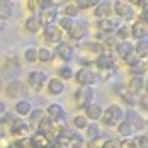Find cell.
<instances>
[{
  "instance_id": "cell-42",
  "label": "cell",
  "mask_w": 148,
  "mask_h": 148,
  "mask_svg": "<svg viewBox=\"0 0 148 148\" xmlns=\"http://www.w3.org/2000/svg\"><path fill=\"white\" fill-rule=\"evenodd\" d=\"M73 128L75 130H80V131H84L85 128H87V124H89V119H87V116L85 114H77V116H73Z\"/></svg>"
},
{
  "instance_id": "cell-55",
  "label": "cell",
  "mask_w": 148,
  "mask_h": 148,
  "mask_svg": "<svg viewBox=\"0 0 148 148\" xmlns=\"http://www.w3.org/2000/svg\"><path fill=\"white\" fill-rule=\"evenodd\" d=\"M2 89H3V84H2V78H0V94H2Z\"/></svg>"
},
{
  "instance_id": "cell-18",
  "label": "cell",
  "mask_w": 148,
  "mask_h": 148,
  "mask_svg": "<svg viewBox=\"0 0 148 148\" xmlns=\"http://www.w3.org/2000/svg\"><path fill=\"white\" fill-rule=\"evenodd\" d=\"M29 124L24 121L22 118H17L14 121V124H12V130H10V134L15 136V138H21V136H29Z\"/></svg>"
},
{
  "instance_id": "cell-51",
  "label": "cell",
  "mask_w": 148,
  "mask_h": 148,
  "mask_svg": "<svg viewBox=\"0 0 148 148\" xmlns=\"http://www.w3.org/2000/svg\"><path fill=\"white\" fill-rule=\"evenodd\" d=\"M136 7L140 10H148V0H138L136 2Z\"/></svg>"
},
{
  "instance_id": "cell-1",
  "label": "cell",
  "mask_w": 148,
  "mask_h": 148,
  "mask_svg": "<svg viewBox=\"0 0 148 148\" xmlns=\"http://www.w3.org/2000/svg\"><path fill=\"white\" fill-rule=\"evenodd\" d=\"M65 126H66V119H53V118H49V116H45V118L41 119V123L38 124L36 130L41 131V133L53 143V140L56 138V134H58Z\"/></svg>"
},
{
  "instance_id": "cell-28",
  "label": "cell",
  "mask_w": 148,
  "mask_h": 148,
  "mask_svg": "<svg viewBox=\"0 0 148 148\" xmlns=\"http://www.w3.org/2000/svg\"><path fill=\"white\" fill-rule=\"evenodd\" d=\"M133 49H134L133 43H131L130 39H124V41H118L112 51H116V55H118L119 58H123V56H126V55H128L130 51H133Z\"/></svg>"
},
{
  "instance_id": "cell-30",
  "label": "cell",
  "mask_w": 148,
  "mask_h": 148,
  "mask_svg": "<svg viewBox=\"0 0 148 148\" xmlns=\"http://www.w3.org/2000/svg\"><path fill=\"white\" fill-rule=\"evenodd\" d=\"M29 138H31V141H32V145H34V148H45L46 145L51 143L45 134L41 133V131H38V130H34V133L29 134Z\"/></svg>"
},
{
  "instance_id": "cell-4",
  "label": "cell",
  "mask_w": 148,
  "mask_h": 148,
  "mask_svg": "<svg viewBox=\"0 0 148 148\" xmlns=\"http://www.w3.org/2000/svg\"><path fill=\"white\" fill-rule=\"evenodd\" d=\"M73 80L78 85H95L99 82V72H94L90 66H80L73 72Z\"/></svg>"
},
{
  "instance_id": "cell-21",
  "label": "cell",
  "mask_w": 148,
  "mask_h": 148,
  "mask_svg": "<svg viewBox=\"0 0 148 148\" xmlns=\"http://www.w3.org/2000/svg\"><path fill=\"white\" fill-rule=\"evenodd\" d=\"M22 94V82L17 80V78H12L7 85H5V95L9 99H19Z\"/></svg>"
},
{
  "instance_id": "cell-46",
  "label": "cell",
  "mask_w": 148,
  "mask_h": 148,
  "mask_svg": "<svg viewBox=\"0 0 148 148\" xmlns=\"http://www.w3.org/2000/svg\"><path fill=\"white\" fill-rule=\"evenodd\" d=\"M123 61H124V65H126V66H131V65H134V63H136V61H140V56H138V55H136V51H130V53H128V55H126V56H123Z\"/></svg>"
},
{
  "instance_id": "cell-40",
  "label": "cell",
  "mask_w": 148,
  "mask_h": 148,
  "mask_svg": "<svg viewBox=\"0 0 148 148\" xmlns=\"http://www.w3.org/2000/svg\"><path fill=\"white\" fill-rule=\"evenodd\" d=\"M22 56H24V60H26L27 63H36V61H38V48H36V46H27V48L24 49Z\"/></svg>"
},
{
  "instance_id": "cell-8",
  "label": "cell",
  "mask_w": 148,
  "mask_h": 148,
  "mask_svg": "<svg viewBox=\"0 0 148 148\" xmlns=\"http://www.w3.org/2000/svg\"><path fill=\"white\" fill-rule=\"evenodd\" d=\"M124 119L133 126L134 133H138V131H145L147 130V119L143 118V116H140L134 109H131V107H128V109H124Z\"/></svg>"
},
{
  "instance_id": "cell-38",
  "label": "cell",
  "mask_w": 148,
  "mask_h": 148,
  "mask_svg": "<svg viewBox=\"0 0 148 148\" xmlns=\"http://www.w3.org/2000/svg\"><path fill=\"white\" fill-rule=\"evenodd\" d=\"M61 14L66 15V17H72V19H77L78 17V14H80V9L75 5V3H65L63 5V9H61Z\"/></svg>"
},
{
  "instance_id": "cell-54",
  "label": "cell",
  "mask_w": 148,
  "mask_h": 148,
  "mask_svg": "<svg viewBox=\"0 0 148 148\" xmlns=\"http://www.w3.org/2000/svg\"><path fill=\"white\" fill-rule=\"evenodd\" d=\"M124 2H128L130 5H136V2H138V0H124Z\"/></svg>"
},
{
  "instance_id": "cell-29",
  "label": "cell",
  "mask_w": 148,
  "mask_h": 148,
  "mask_svg": "<svg viewBox=\"0 0 148 148\" xmlns=\"http://www.w3.org/2000/svg\"><path fill=\"white\" fill-rule=\"evenodd\" d=\"M55 58H56V56H55V51H53L49 46H41V48H38V61H41V63H51Z\"/></svg>"
},
{
  "instance_id": "cell-36",
  "label": "cell",
  "mask_w": 148,
  "mask_h": 148,
  "mask_svg": "<svg viewBox=\"0 0 148 148\" xmlns=\"http://www.w3.org/2000/svg\"><path fill=\"white\" fill-rule=\"evenodd\" d=\"M130 36H131V32H130V24H119L118 29L114 31V38L118 39V41H124V39H130Z\"/></svg>"
},
{
  "instance_id": "cell-12",
  "label": "cell",
  "mask_w": 148,
  "mask_h": 148,
  "mask_svg": "<svg viewBox=\"0 0 148 148\" xmlns=\"http://www.w3.org/2000/svg\"><path fill=\"white\" fill-rule=\"evenodd\" d=\"M43 39L46 45H58L60 41H63V31L56 24L45 26L43 27Z\"/></svg>"
},
{
  "instance_id": "cell-31",
  "label": "cell",
  "mask_w": 148,
  "mask_h": 148,
  "mask_svg": "<svg viewBox=\"0 0 148 148\" xmlns=\"http://www.w3.org/2000/svg\"><path fill=\"white\" fill-rule=\"evenodd\" d=\"M82 49H87L92 55H99V53H101L102 49H106V48H104V45L101 41L94 39V41H82Z\"/></svg>"
},
{
  "instance_id": "cell-11",
  "label": "cell",
  "mask_w": 148,
  "mask_h": 148,
  "mask_svg": "<svg viewBox=\"0 0 148 148\" xmlns=\"http://www.w3.org/2000/svg\"><path fill=\"white\" fill-rule=\"evenodd\" d=\"M21 70V63H19V56L15 53H7L3 65H2V72L5 77H15V73Z\"/></svg>"
},
{
  "instance_id": "cell-53",
  "label": "cell",
  "mask_w": 148,
  "mask_h": 148,
  "mask_svg": "<svg viewBox=\"0 0 148 148\" xmlns=\"http://www.w3.org/2000/svg\"><path fill=\"white\" fill-rule=\"evenodd\" d=\"M45 148H60L58 145H55V143H49V145H46Z\"/></svg>"
},
{
  "instance_id": "cell-23",
  "label": "cell",
  "mask_w": 148,
  "mask_h": 148,
  "mask_svg": "<svg viewBox=\"0 0 148 148\" xmlns=\"http://www.w3.org/2000/svg\"><path fill=\"white\" fill-rule=\"evenodd\" d=\"M45 112H46V116H49V118H53V119H66V111L58 102L49 104L45 109Z\"/></svg>"
},
{
  "instance_id": "cell-56",
  "label": "cell",
  "mask_w": 148,
  "mask_h": 148,
  "mask_svg": "<svg viewBox=\"0 0 148 148\" xmlns=\"http://www.w3.org/2000/svg\"><path fill=\"white\" fill-rule=\"evenodd\" d=\"M82 148H87V147H82Z\"/></svg>"
},
{
  "instance_id": "cell-34",
  "label": "cell",
  "mask_w": 148,
  "mask_h": 148,
  "mask_svg": "<svg viewBox=\"0 0 148 148\" xmlns=\"http://www.w3.org/2000/svg\"><path fill=\"white\" fill-rule=\"evenodd\" d=\"M85 147V136L80 133V131H75L70 136V143H68V148H82Z\"/></svg>"
},
{
  "instance_id": "cell-26",
  "label": "cell",
  "mask_w": 148,
  "mask_h": 148,
  "mask_svg": "<svg viewBox=\"0 0 148 148\" xmlns=\"http://www.w3.org/2000/svg\"><path fill=\"white\" fill-rule=\"evenodd\" d=\"M116 92H118L119 95H121L123 102L126 104L128 107H134V106H136V101H138V95H136L134 92H131V90L128 89V87H126V89H119V87H118V90H116Z\"/></svg>"
},
{
  "instance_id": "cell-48",
  "label": "cell",
  "mask_w": 148,
  "mask_h": 148,
  "mask_svg": "<svg viewBox=\"0 0 148 148\" xmlns=\"http://www.w3.org/2000/svg\"><path fill=\"white\" fill-rule=\"evenodd\" d=\"M17 141H19V148H34L29 136H21V138H17Z\"/></svg>"
},
{
  "instance_id": "cell-24",
  "label": "cell",
  "mask_w": 148,
  "mask_h": 148,
  "mask_svg": "<svg viewBox=\"0 0 148 148\" xmlns=\"http://www.w3.org/2000/svg\"><path fill=\"white\" fill-rule=\"evenodd\" d=\"M31 111H32V102H31L29 99H17L14 104V112L17 116H21V118H24V116H27Z\"/></svg>"
},
{
  "instance_id": "cell-27",
  "label": "cell",
  "mask_w": 148,
  "mask_h": 148,
  "mask_svg": "<svg viewBox=\"0 0 148 148\" xmlns=\"http://www.w3.org/2000/svg\"><path fill=\"white\" fill-rule=\"evenodd\" d=\"M27 116H29V123H27V124H29V128H31V130H36V128H38V124L41 123V119L46 116V112H45V109H41V107H38V109H34V107H32V111H31Z\"/></svg>"
},
{
  "instance_id": "cell-47",
  "label": "cell",
  "mask_w": 148,
  "mask_h": 148,
  "mask_svg": "<svg viewBox=\"0 0 148 148\" xmlns=\"http://www.w3.org/2000/svg\"><path fill=\"white\" fill-rule=\"evenodd\" d=\"M133 140H134V143H136L138 148H148V138H147V133H145V131L140 133V134H136Z\"/></svg>"
},
{
  "instance_id": "cell-2",
  "label": "cell",
  "mask_w": 148,
  "mask_h": 148,
  "mask_svg": "<svg viewBox=\"0 0 148 148\" xmlns=\"http://www.w3.org/2000/svg\"><path fill=\"white\" fill-rule=\"evenodd\" d=\"M124 119V109L119 104H109L106 109H102L101 114V123L106 128H116V124Z\"/></svg>"
},
{
  "instance_id": "cell-17",
  "label": "cell",
  "mask_w": 148,
  "mask_h": 148,
  "mask_svg": "<svg viewBox=\"0 0 148 148\" xmlns=\"http://www.w3.org/2000/svg\"><path fill=\"white\" fill-rule=\"evenodd\" d=\"M126 87L131 92H134L136 95L141 94L143 90H147V78H145V75H131V78H130Z\"/></svg>"
},
{
  "instance_id": "cell-52",
  "label": "cell",
  "mask_w": 148,
  "mask_h": 148,
  "mask_svg": "<svg viewBox=\"0 0 148 148\" xmlns=\"http://www.w3.org/2000/svg\"><path fill=\"white\" fill-rule=\"evenodd\" d=\"M5 111H7V104L3 102V101H0V116H2Z\"/></svg>"
},
{
  "instance_id": "cell-45",
  "label": "cell",
  "mask_w": 148,
  "mask_h": 148,
  "mask_svg": "<svg viewBox=\"0 0 148 148\" xmlns=\"http://www.w3.org/2000/svg\"><path fill=\"white\" fill-rule=\"evenodd\" d=\"M136 106H138V107H140L143 112H147V109H148V94H147V90H143L141 94H138Z\"/></svg>"
},
{
  "instance_id": "cell-50",
  "label": "cell",
  "mask_w": 148,
  "mask_h": 148,
  "mask_svg": "<svg viewBox=\"0 0 148 148\" xmlns=\"http://www.w3.org/2000/svg\"><path fill=\"white\" fill-rule=\"evenodd\" d=\"M101 148H119V141L116 138H111V136H107V140L102 143V147Z\"/></svg>"
},
{
  "instance_id": "cell-9",
  "label": "cell",
  "mask_w": 148,
  "mask_h": 148,
  "mask_svg": "<svg viewBox=\"0 0 148 148\" xmlns=\"http://www.w3.org/2000/svg\"><path fill=\"white\" fill-rule=\"evenodd\" d=\"M112 14H116L119 19H124V22L131 21L134 17V9L124 0H114L112 3Z\"/></svg>"
},
{
  "instance_id": "cell-6",
  "label": "cell",
  "mask_w": 148,
  "mask_h": 148,
  "mask_svg": "<svg viewBox=\"0 0 148 148\" xmlns=\"http://www.w3.org/2000/svg\"><path fill=\"white\" fill-rule=\"evenodd\" d=\"M48 73L43 70H32L27 73V85L34 92H41L46 87V82H48Z\"/></svg>"
},
{
  "instance_id": "cell-7",
  "label": "cell",
  "mask_w": 148,
  "mask_h": 148,
  "mask_svg": "<svg viewBox=\"0 0 148 148\" xmlns=\"http://www.w3.org/2000/svg\"><path fill=\"white\" fill-rule=\"evenodd\" d=\"M66 34H68L70 41H75V43H78V41H84V39H85V36L89 34V31H87V21L75 19L73 26L66 31Z\"/></svg>"
},
{
  "instance_id": "cell-10",
  "label": "cell",
  "mask_w": 148,
  "mask_h": 148,
  "mask_svg": "<svg viewBox=\"0 0 148 148\" xmlns=\"http://www.w3.org/2000/svg\"><path fill=\"white\" fill-rule=\"evenodd\" d=\"M56 46V49H53L55 51V56H58L61 61H65V63H68V61H72V58L75 56V46L70 43V41H60Z\"/></svg>"
},
{
  "instance_id": "cell-25",
  "label": "cell",
  "mask_w": 148,
  "mask_h": 148,
  "mask_svg": "<svg viewBox=\"0 0 148 148\" xmlns=\"http://www.w3.org/2000/svg\"><path fill=\"white\" fill-rule=\"evenodd\" d=\"M24 29L31 32V34H38L39 31L43 29V26H41V22H39V19H38V15L36 14H31L26 21H24Z\"/></svg>"
},
{
  "instance_id": "cell-5",
  "label": "cell",
  "mask_w": 148,
  "mask_h": 148,
  "mask_svg": "<svg viewBox=\"0 0 148 148\" xmlns=\"http://www.w3.org/2000/svg\"><path fill=\"white\" fill-rule=\"evenodd\" d=\"M94 65L97 70H112L116 65V58H114L112 49H102L99 55H95Z\"/></svg>"
},
{
  "instance_id": "cell-3",
  "label": "cell",
  "mask_w": 148,
  "mask_h": 148,
  "mask_svg": "<svg viewBox=\"0 0 148 148\" xmlns=\"http://www.w3.org/2000/svg\"><path fill=\"white\" fill-rule=\"evenodd\" d=\"M95 97V89L94 85H78V89L73 92V101L77 109H84L85 106H89Z\"/></svg>"
},
{
  "instance_id": "cell-39",
  "label": "cell",
  "mask_w": 148,
  "mask_h": 148,
  "mask_svg": "<svg viewBox=\"0 0 148 148\" xmlns=\"http://www.w3.org/2000/svg\"><path fill=\"white\" fill-rule=\"evenodd\" d=\"M106 140H107V136H104V134L101 133V134H97V136H94V138L85 140V147L87 148H101Z\"/></svg>"
},
{
  "instance_id": "cell-35",
  "label": "cell",
  "mask_w": 148,
  "mask_h": 148,
  "mask_svg": "<svg viewBox=\"0 0 148 148\" xmlns=\"http://www.w3.org/2000/svg\"><path fill=\"white\" fill-rule=\"evenodd\" d=\"M84 134H85V140H89V138H94V136L101 134V126H99V121H89L87 128L84 130Z\"/></svg>"
},
{
  "instance_id": "cell-44",
  "label": "cell",
  "mask_w": 148,
  "mask_h": 148,
  "mask_svg": "<svg viewBox=\"0 0 148 148\" xmlns=\"http://www.w3.org/2000/svg\"><path fill=\"white\" fill-rule=\"evenodd\" d=\"M99 2H102V0H77L75 5H77L80 10H87V9H94Z\"/></svg>"
},
{
  "instance_id": "cell-49",
  "label": "cell",
  "mask_w": 148,
  "mask_h": 148,
  "mask_svg": "<svg viewBox=\"0 0 148 148\" xmlns=\"http://www.w3.org/2000/svg\"><path fill=\"white\" fill-rule=\"evenodd\" d=\"M119 148H138V147H136L134 140L130 136V138H123V140L119 141Z\"/></svg>"
},
{
  "instance_id": "cell-32",
  "label": "cell",
  "mask_w": 148,
  "mask_h": 148,
  "mask_svg": "<svg viewBox=\"0 0 148 148\" xmlns=\"http://www.w3.org/2000/svg\"><path fill=\"white\" fill-rule=\"evenodd\" d=\"M116 130H118V134H119V136H123V138H130V136H133V134H134L133 126H131L126 119H123L121 123L116 124Z\"/></svg>"
},
{
  "instance_id": "cell-13",
  "label": "cell",
  "mask_w": 148,
  "mask_h": 148,
  "mask_svg": "<svg viewBox=\"0 0 148 148\" xmlns=\"http://www.w3.org/2000/svg\"><path fill=\"white\" fill-rule=\"evenodd\" d=\"M38 15V19H39V22H41V26L45 27V26H49V24H55L56 22V19H58L60 15V9L58 7H46V9H41L39 12H36Z\"/></svg>"
},
{
  "instance_id": "cell-33",
  "label": "cell",
  "mask_w": 148,
  "mask_h": 148,
  "mask_svg": "<svg viewBox=\"0 0 148 148\" xmlns=\"http://www.w3.org/2000/svg\"><path fill=\"white\" fill-rule=\"evenodd\" d=\"M128 72H130V75H147V72H148L147 60H140L134 65L128 66Z\"/></svg>"
},
{
  "instance_id": "cell-41",
  "label": "cell",
  "mask_w": 148,
  "mask_h": 148,
  "mask_svg": "<svg viewBox=\"0 0 148 148\" xmlns=\"http://www.w3.org/2000/svg\"><path fill=\"white\" fill-rule=\"evenodd\" d=\"M56 77H60L63 82L72 80V78H73V70H72V66H70V65H61L58 68V75H56Z\"/></svg>"
},
{
  "instance_id": "cell-15",
  "label": "cell",
  "mask_w": 148,
  "mask_h": 148,
  "mask_svg": "<svg viewBox=\"0 0 148 148\" xmlns=\"http://www.w3.org/2000/svg\"><path fill=\"white\" fill-rule=\"evenodd\" d=\"M130 32H131V36L130 38H133L134 41H140V39H147L148 38V24L147 22H141V21H134L133 24L130 26Z\"/></svg>"
},
{
  "instance_id": "cell-22",
  "label": "cell",
  "mask_w": 148,
  "mask_h": 148,
  "mask_svg": "<svg viewBox=\"0 0 148 148\" xmlns=\"http://www.w3.org/2000/svg\"><path fill=\"white\" fill-rule=\"evenodd\" d=\"M102 106L99 102H92L89 104V106H85L84 107V112H85V116H87V119L89 121H99L101 119V114H102Z\"/></svg>"
},
{
  "instance_id": "cell-19",
  "label": "cell",
  "mask_w": 148,
  "mask_h": 148,
  "mask_svg": "<svg viewBox=\"0 0 148 148\" xmlns=\"http://www.w3.org/2000/svg\"><path fill=\"white\" fill-rule=\"evenodd\" d=\"M15 112H3L2 118H0V134L5 136V134H10V130H12V124L15 121Z\"/></svg>"
},
{
  "instance_id": "cell-43",
  "label": "cell",
  "mask_w": 148,
  "mask_h": 148,
  "mask_svg": "<svg viewBox=\"0 0 148 148\" xmlns=\"http://www.w3.org/2000/svg\"><path fill=\"white\" fill-rule=\"evenodd\" d=\"M73 22H75V19H72V17H66V15H61V17L58 19V24H56V26H58L61 31H65V32H66V31L73 26Z\"/></svg>"
},
{
  "instance_id": "cell-37",
  "label": "cell",
  "mask_w": 148,
  "mask_h": 148,
  "mask_svg": "<svg viewBox=\"0 0 148 148\" xmlns=\"http://www.w3.org/2000/svg\"><path fill=\"white\" fill-rule=\"evenodd\" d=\"M134 51H136V55L141 60H147V56H148V41L147 39L136 41V43H134Z\"/></svg>"
},
{
  "instance_id": "cell-20",
  "label": "cell",
  "mask_w": 148,
  "mask_h": 148,
  "mask_svg": "<svg viewBox=\"0 0 148 148\" xmlns=\"http://www.w3.org/2000/svg\"><path fill=\"white\" fill-rule=\"evenodd\" d=\"M92 14L95 19H102V17H111L112 15V3L107 2V0H102L95 5V9L92 10Z\"/></svg>"
},
{
  "instance_id": "cell-14",
  "label": "cell",
  "mask_w": 148,
  "mask_h": 148,
  "mask_svg": "<svg viewBox=\"0 0 148 148\" xmlns=\"http://www.w3.org/2000/svg\"><path fill=\"white\" fill-rule=\"evenodd\" d=\"M119 22L112 17H102V19H95V29L104 34H114V31L118 29Z\"/></svg>"
},
{
  "instance_id": "cell-16",
  "label": "cell",
  "mask_w": 148,
  "mask_h": 148,
  "mask_svg": "<svg viewBox=\"0 0 148 148\" xmlns=\"http://www.w3.org/2000/svg\"><path fill=\"white\" fill-rule=\"evenodd\" d=\"M45 89L48 90V94H51V95H61V94L66 90V85H65V82H63L60 77H51V78H48Z\"/></svg>"
}]
</instances>
